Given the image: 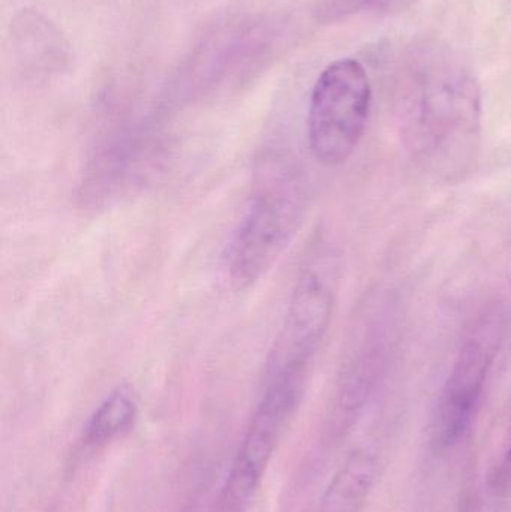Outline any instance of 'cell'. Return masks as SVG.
<instances>
[{"instance_id": "obj_1", "label": "cell", "mask_w": 511, "mask_h": 512, "mask_svg": "<svg viewBox=\"0 0 511 512\" xmlns=\"http://www.w3.org/2000/svg\"><path fill=\"white\" fill-rule=\"evenodd\" d=\"M306 213L305 182L291 161L267 162L225 252L231 285L260 282L290 246Z\"/></svg>"}, {"instance_id": "obj_2", "label": "cell", "mask_w": 511, "mask_h": 512, "mask_svg": "<svg viewBox=\"0 0 511 512\" xmlns=\"http://www.w3.org/2000/svg\"><path fill=\"white\" fill-rule=\"evenodd\" d=\"M416 135L419 155L432 173L456 179L471 170L482 140V95L476 78L440 60L420 83Z\"/></svg>"}, {"instance_id": "obj_3", "label": "cell", "mask_w": 511, "mask_h": 512, "mask_svg": "<svg viewBox=\"0 0 511 512\" xmlns=\"http://www.w3.org/2000/svg\"><path fill=\"white\" fill-rule=\"evenodd\" d=\"M309 369L311 363H291L267 370L266 387L212 512H248L251 508L276 448L302 405Z\"/></svg>"}, {"instance_id": "obj_4", "label": "cell", "mask_w": 511, "mask_h": 512, "mask_svg": "<svg viewBox=\"0 0 511 512\" xmlns=\"http://www.w3.org/2000/svg\"><path fill=\"white\" fill-rule=\"evenodd\" d=\"M371 81L362 63L339 59L327 66L308 110V146L318 164L339 167L356 152L371 111Z\"/></svg>"}, {"instance_id": "obj_5", "label": "cell", "mask_w": 511, "mask_h": 512, "mask_svg": "<svg viewBox=\"0 0 511 512\" xmlns=\"http://www.w3.org/2000/svg\"><path fill=\"white\" fill-rule=\"evenodd\" d=\"M339 271L336 249L324 240L315 243L294 283L287 315L273 343L266 370L291 363H311L332 321Z\"/></svg>"}, {"instance_id": "obj_6", "label": "cell", "mask_w": 511, "mask_h": 512, "mask_svg": "<svg viewBox=\"0 0 511 512\" xmlns=\"http://www.w3.org/2000/svg\"><path fill=\"white\" fill-rule=\"evenodd\" d=\"M503 328L500 313H492L480 319L465 339L432 420V439L437 447H453L470 429L500 351Z\"/></svg>"}, {"instance_id": "obj_7", "label": "cell", "mask_w": 511, "mask_h": 512, "mask_svg": "<svg viewBox=\"0 0 511 512\" xmlns=\"http://www.w3.org/2000/svg\"><path fill=\"white\" fill-rule=\"evenodd\" d=\"M162 162L161 147L150 137L125 134L111 138L90 156L78 200L90 210L116 206L147 185Z\"/></svg>"}, {"instance_id": "obj_8", "label": "cell", "mask_w": 511, "mask_h": 512, "mask_svg": "<svg viewBox=\"0 0 511 512\" xmlns=\"http://www.w3.org/2000/svg\"><path fill=\"white\" fill-rule=\"evenodd\" d=\"M377 477V457L357 448L342 463L324 490L317 512H360Z\"/></svg>"}, {"instance_id": "obj_9", "label": "cell", "mask_w": 511, "mask_h": 512, "mask_svg": "<svg viewBox=\"0 0 511 512\" xmlns=\"http://www.w3.org/2000/svg\"><path fill=\"white\" fill-rule=\"evenodd\" d=\"M137 417V397L128 387H117L93 412L84 429V442L92 447L110 444L128 433Z\"/></svg>"}, {"instance_id": "obj_10", "label": "cell", "mask_w": 511, "mask_h": 512, "mask_svg": "<svg viewBox=\"0 0 511 512\" xmlns=\"http://www.w3.org/2000/svg\"><path fill=\"white\" fill-rule=\"evenodd\" d=\"M495 486L497 489H509L511 487V442L507 448L506 456L498 468L497 474L494 477Z\"/></svg>"}]
</instances>
